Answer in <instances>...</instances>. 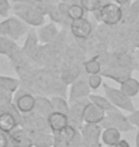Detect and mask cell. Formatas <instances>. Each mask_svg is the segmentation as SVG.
<instances>
[{"label":"cell","instance_id":"9a60e30c","mask_svg":"<svg viewBox=\"0 0 139 147\" xmlns=\"http://www.w3.org/2000/svg\"><path fill=\"white\" fill-rule=\"evenodd\" d=\"M46 120H47L49 128L53 134L62 131V129L69 124V117H67L66 113H62V112L51 111L49 113V116L46 117Z\"/></svg>","mask_w":139,"mask_h":147},{"label":"cell","instance_id":"7a4b0ae2","mask_svg":"<svg viewBox=\"0 0 139 147\" xmlns=\"http://www.w3.org/2000/svg\"><path fill=\"white\" fill-rule=\"evenodd\" d=\"M96 13L97 19L105 26H116L123 20V8L112 0H107Z\"/></svg>","mask_w":139,"mask_h":147},{"label":"cell","instance_id":"e0dca14e","mask_svg":"<svg viewBox=\"0 0 139 147\" xmlns=\"http://www.w3.org/2000/svg\"><path fill=\"white\" fill-rule=\"evenodd\" d=\"M38 36H36V32L34 30H28L27 31V39L24 42V46H23L22 51L24 53L27 58H31V59H35L36 54L39 53V46H38Z\"/></svg>","mask_w":139,"mask_h":147},{"label":"cell","instance_id":"d6a6232c","mask_svg":"<svg viewBox=\"0 0 139 147\" xmlns=\"http://www.w3.org/2000/svg\"><path fill=\"white\" fill-rule=\"evenodd\" d=\"M9 146H11V143H9L8 134L0 131V147H9Z\"/></svg>","mask_w":139,"mask_h":147},{"label":"cell","instance_id":"4dcf8cb0","mask_svg":"<svg viewBox=\"0 0 139 147\" xmlns=\"http://www.w3.org/2000/svg\"><path fill=\"white\" fill-rule=\"evenodd\" d=\"M9 11H11L9 0H0V16L1 18H7Z\"/></svg>","mask_w":139,"mask_h":147},{"label":"cell","instance_id":"2e32d148","mask_svg":"<svg viewBox=\"0 0 139 147\" xmlns=\"http://www.w3.org/2000/svg\"><path fill=\"white\" fill-rule=\"evenodd\" d=\"M59 31L57 28V24L54 22L49 23V24H43L40 26V28L36 32V36H38V40L40 43H45V45H49L51 42L57 39Z\"/></svg>","mask_w":139,"mask_h":147},{"label":"cell","instance_id":"5b68a950","mask_svg":"<svg viewBox=\"0 0 139 147\" xmlns=\"http://www.w3.org/2000/svg\"><path fill=\"white\" fill-rule=\"evenodd\" d=\"M100 125L105 128V127H115L116 129H119L120 132H128L132 131L135 128L134 125L131 124L127 116H124L119 109L116 111H111L105 113V117L103 119V121L100 123Z\"/></svg>","mask_w":139,"mask_h":147},{"label":"cell","instance_id":"9c48e42d","mask_svg":"<svg viewBox=\"0 0 139 147\" xmlns=\"http://www.w3.org/2000/svg\"><path fill=\"white\" fill-rule=\"evenodd\" d=\"M89 98H80L76 101H72V105H69V112H67V117H69V124L74 125L76 128L82 127V113H84V108L88 104Z\"/></svg>","mask_w":139,"mask_h":147},{"label":"cell","instance_id":"d590c367","mask_svg":"<svg viewBox=\"0 0 139 147\" xmlns=\"http://www.w3.org/2000/svg\"><path fill=\"white\" fill-rule=\"evenodd\" d=\"M135 146L139 147V128H138V134H136V138H135Z\"/></svg>","mask_w":139,"mask_h":147},{"label":"cell","instance_id":"277c9868","mask_svg":"<svg viewBox=\"0 0 139 147\" xmlns=\"http://www.w3.org/2000/svg\"><path fill=\"white\" fill-rule=\"evenodd\" d=\"M103 89H104V93H105V97L112 102L116 108L123 109L126 112H132L135 109L134 102H132L131 97L127 96L124 92H121L120 89L112 88L108 84H103Z\"/></svg>","mask_w":139,"mask_h":147},{"label":"cell","instance_id":"cb8c5ba5","mask_svg":"<svg viewBox=\"0 0 139 147\" xmlns=\"http://www.w3.org/2000/svg\"><path fill=\"white\" fill-rule=\"evenodd\" d=\"M89 101H92L93 104H96L97 107H100L103 109L105 113L107 112H111V111H116L119 108H116L113 105L112 102L109 101L107 97H103V96H99V94H89Z\"/></svg>","mask_w":139,"mask_h":147},{"label":"cell","instance_id":"ac0fdd59","mask_svg":"<svg viewBox=\"0 0 139 147\" xmlns=\"http://www.w3.org/2000/svg\"><path fill=\"white\" fill-rule=\"evenodd\" d=\"M31 136L32 146L34 147H53L54 144V135L50 132H42V131H36V132H28Z\"/></svg>","mask_w":139,"mask_h":147},{"label":"cell","instance_id":"4316f807","mask_svg":"<svg viewBox=\"0 0 139 147\" xmlns=\"http://www.w3.org/2000/svg\"><path fill=\"white\" fill-rule=\"evenodd\" d=\"M50 102H51V108H53V111L62 112V113H66L67 115V112H69V104H67V101L63 97L54 96V97H51Z\"/></svg>","mask_w":139,"mask_h":147},{"label":"cell","instance_id":"30bf717a","mask_svg":"<svg viewBox=\"0 0 139 147\" xmlns=\"http://www.w3.org/2000/svg\"><path fill=\"white\" fill-rule=\"evenodd\" d=\"M131 71H132L131 67L121 66V65H108L105 67H101L100 74L105 77H109L113 81H116V82L120 84L123 80H126L127 77L131 76Z\"/></svg>","mask_w":139,"mask_h":147},{"label":"cell","instance_id":"836d02e7","mask_svg":"<svg viewBox=\"0 0 139 147\" xmlns=\"http://www.w3.org/2000/svg\"><path fill=\"white\" fill-rule=\"evenodd\" d=\"M112 1H115V3H116V4H119L120 7H128L131 0H112Z\"/></svg>","mask_w":139,"mask_h":147},{"label":"cell","instance_id":"603a6c76","mask_svg":"<svg viewBox=\"0 0 139 147\" xmlns=\"http://www.w3.org/2000/svg\"><path fill=\"white\" fill-rule=\"evenodd\" d=\"M12 1L13 3H23V4L31 5L38 11H40L43 15H46L50 4H53L54 1H58V0H12Z\"/></svg>","mask_w":139,"mask_h":147},{"label":"cell","instance_id":"4fadbf2b","mask_svg":"<svg viewBox=\"0 0 139 147\" xmlns=\"http://www.w3.org/2000/svg\"><path fill=\"white\" fill-rule=\"evenodd\" d=\"M9 143L12 146H18V147H32V140L30 134L27 132L24 128L22 127H16L15 129H12L8 134Z\"/></svg>","mask_w":139,"mask_h":147},{"label":"cell","instance_id":"1f68e13d","mask_svg":"<svg viewBox=\"0 0 139 147\" xmlns=\"http://www.w3.org/2000/svg\"><path fill=\"white\" fill-rule=\"evenodd\" d=\"M127 119H128V121H130L134 127L139 128V109H134L130 115L127 116Z\"/></svg>","mask_w":139,"mask_h":147},{"label":"cell","instance_id":"6da1fadb","mask_svg":"<svg viewBox=\"0 0 139 147\" xmlns=\"http://www.w3.org/2000/svg\"><path fill=\"white\" fill-rule=\"evenodd\" d=\"M12 9H13V13L20 20H23L26 23L27 26L40 27L45 24V15L40 11H38L36 8L31 7V5L23 4V3H15Z\"/></svg>","mask_w":139,"mask_h":147},{"label":"cell","instance_id":"ba28073f","mask_svg":"<svg viewBox=\"0 0 139 147\" xmlns=\"http://www.w3.org/2000/svg\"><path fill=\"white\" fill-rule=\"evenodd\" d=\"M13 105L22 115L30 113L34 111V107H35V97L24 89L18 90L13 97Z\"/></svg>","mask_w":139,"mask_h":147},{"label":"cell","instance_id":"74e56055","mask_svg":"<svg viewBox=\"0 0 139 147\" xmlns=\"http://www.w3.org/2000/svg\"><path fill=\"white\" fill-rule=\"evenodd\" d=\"M9 147H18V146H12V144H11V146H9Z\"/></svg>","mask_w":139,"mask_h":147},{"label":"cell","instance_id":"d6986e66","mask_svg":"<svg viewBox=\"0 0 139 147\" xmlns=\"http://www.w3.org/2000/svg\"><path fill=\"white\" fill-rule=\"evenodd\" d=\"M120 135H121L120 131L116 129L115 127H105V128L101 131V136H100V139H101L103 144L113 147L121 139Z\"/></svg>","mask_w":139,"mask_h":147},{"label":"cell","instance_id":"52a82bcc","mask_svg":"<svg viewBox=\"0 0 139 147\" xmlns=\"http://www.w3.org/2000/svg\"><path fill=\"white\" fill-rule=\"evenodd\" d=\"M69 28L72 31V35L76 38V40H86L93 32V26L85 16L72 20Z\"/></svg>","mask_w":139,"mask_h":147},{"label":"cell","instance_id":"f546056e","mask_svg":"<svg viewBox=\"0 0 139 147\" xmlns=\"http://www.w3.org/2000/svg\"><path fill=\"white\" fill-rule=\"evenodd\" d=\"M86 82H88V85H89L90 90L99 89L100 86L103 85V76H101L100 73H96V74H88Z\"/></svg>","mask_w":139,"mask_h":147},{"label":"cell","instance_id":"7402d4cb","mask_svg":"<svg viewBox=\"0 0 139 147\" xmlns=\"http://www.w3.org/2000/svg\"><path fill=\"white\" fill-rule=\"evenodd\" d=\"M51 111H53V108H51L50 100H47L46 97H42V96L35 97V107H34L32 112H35L38 115L43 116V117H47Z\"/></svg>","mask_w":139,"mask_h":147},{"label":"cell","instance_id":"8d00e7d4","mask_svg":"<svg viewBox=\"0 0 139 147\" xmlns=\"http://www.w3.org/2000/svg\"><path fill=\"white\" fill-rule=\"evenodd\" d=\"M61 1H66V3H78V0H61Z\"/></svg>","mask_w":139,"mask_h":147},{"label":"cell","instance_id":"44dd1931","mask_svg":"<svg viewBox=\"0 0 139 147\" xmlns=\"http://www.w3.org/2000/svg\"><path fill=\"white\" fill-rule=\"evenodd\" d=\"M120 90L124 92L127 96L134 97L139 93V81L135 80L134 77H127L126 80H123L120 82Z\"/></svg>","mask_w":139,"mask_h":147},{"label":"cell","instance_id":"f1b7e54d","mask_svg":"<svg viewBox=\"0 0 139 147\" xmlns=\"http://www.w3.org/2000/svg\"><path fill=\"white\" fill-rule=\"evenodd\" d=\"M19 86V81H16L15 78L11 77H3L0 76V89H5L9 92H15Z\"/></svg>","mask_w":139,"mask_h":147},{"label":"cell","instance_id":"8992f818","mask_svg":"<svg viewBox=\"0 0 139 147\" xmlns=\"http://www.w3.org/2000/svg\"><path fill=\"white\" fill-rule=\"evenodd\" d=\"M22 113L15 108L13 104H11L8 108L0 112V131L5 134H9L12 129H15L20 124Z\"/></svg>","mask_w":139,"mask_h":147},{"label":"cell","instance_id":"d4e9b609","mask_svg":"<svg viewBox=\"0 0 139 147\" xmlns=\"http://www.w3.org/2000/svg\"><path fill=\"white\" fill-rule=\"evenodd\" d=\"M85 9L82 8V5L80 3H70L69 7H67V11H66V16L70 20H76V19H80V18H84L85 16Z\"/></svg>","mask_w":139,"mask_h":147},{"label":"cell","instance_id":"3957f363","mask_svg":"<svg viewBox=\"0 0 139 147\" xmlns=\"http://www.w3.org/2000/svg\"><path fill=\"white\" fill-rule=\"evenodd\" d=\"M27 31H28L27 24L18 16H9V18L7 16L3 22H0V35L8 36L13 40L27 34Z\"/></svg>","mask_w":139,"mask_h":147},{"label":"cell","instance_id":"5bb4252c","mask_svg":"<svg viewBox=\"0 0 139 147\" xmlns=\"http://www.w3.org/2000/svg\"><path fill=\"white\" fill-rule=\"evenodd\" d=\"M81 138L89 144L93 143H99L100 136H101V131L103 127L100 124H94V123H85L81 127Z\"/></svg>","mask_w":139,"mask_h":147},{"label":"cell","instance_id":"7c38bea8","mask_svg":"<svg viewBox=\"0 0 139 147\" xmlns=\"http://www.w3.org/2000/svg\"><path fill=\"white\" fill-rule=\"evenodd\" d=\"M90 94V88L86 80H76L73 81L70 85V90H69V100L70 102L80 100V98H86Z\"/></svg>","mask_w":139,"mask_h":147},{"label":"cell","instance_id":"ffe728a7","mask_svg":"<svg viewBox=\"0 0 139 147\" xmlns=\"http://www.w3.org/2000/svg\"><path fill=\"white\" fill-rule=\"evenodd\" d=\"M19 50L18 43L8 36L0 35V54L5 57H12L13 54Z\"/></svg>","mask_w":139,"mask_h":147},{"label":"cell","instance_id":"484cf974","mask_svg":"<svg viewBox=\"0 0 139 147\" xmlns=\"http://www.w3.org/2000/svg\"><path fill=\"white\" fill-rule=\"evenodd\" d=\"M82 67H84V71H85L86 74H96V73L101 71L103 65H101L99 58L93 57V58H90V59H88V61H85Z\"/></svg>","mask_w":139,"mask_h":147},{"label":"cell","instance_id":"e575fe53","mask_svg":"<svg viewBox=\"0 0 139 147\" xmlns=\"http://www.w3.org/2000/svg\"><path fill=\"white\" fill-rule=\"evenodd\" d=\"M113 147H131V146H130V143L127 142V140H124V139H120V140H119V142H117Z\"/></svg>","mask_w":139,"mask_h":147},{"label":"cell","instance_id":"83f0119b","mask_svg":"<svg viewBox=\"0 0 139 147\" xmlns=\"http://www.w3.org/2000/svg\"><path fill=\"white\" fill-rule=\"evenodd\" d=\"M107 0H78V3L82 5V8L86 12H96Z\"/></svg>","mask_w":139,"mask_h":147},{"label":"cell","instance_id":"8fae6325","mask_svg":"<svg viewBox=\"0 0 139 147\" xmlns=\"http://www.w3.org/2000/svg\"><path fill=\"white\" fill-rule=\"evenodd\" d=\"M105 117V112L100 107L92 101H88V104L84 108V113H82V120L84 123H94V124H100L103 119Z\"/></svg>","mask_w":139,"mask_h":147}]
</instances>
